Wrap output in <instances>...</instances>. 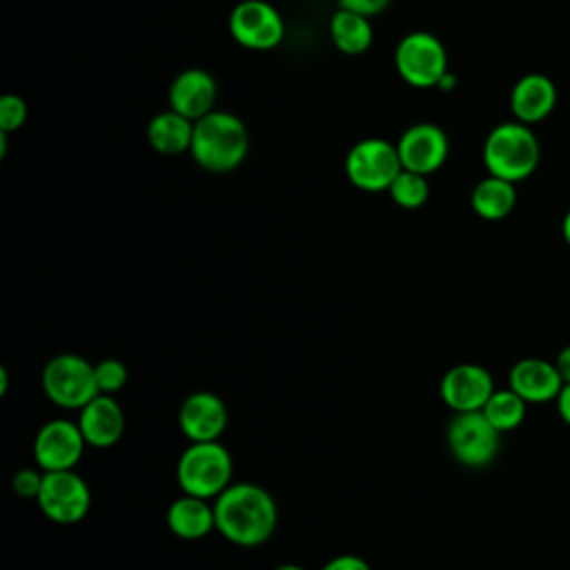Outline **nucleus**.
<instances>
[{"label":"nucleus","instance_id":"1","mask_svg":"<svg viewBox=\"0 0 570 570\" xmlns=\"http://www.w3.org/2000/svg\"><path fill=\"white\" fill-rule=\"evenodd\" d=\"M216 530L229 543L258 548L267 543L278 523L274 497L256 483H232L214 499Z\"/></svg>","mask_w":570,"mask_h":570},{"label":"nucleus","instance_id":"2","mask_svg":"<svg viewBox=\"0 0 570 570\" xmlns=\"http://www.w3.org/2000/svg\"><path fill=\"white\" fill-rule=\"evenodd\" d=\"M189 151L203 169L225 174L245 160L249 151V131L238 116L214 109L194 122Z\"/></svg>","mask_w":570,"mask_h":570},{"label":"nucleus","instance_id":"3","mask_svg":"<svg viewBox=\"0 0 570 570\" xmlns=\"http://www.w3.org/2000/svg\"><path fill=\"white\" fill-rule=\"evenodd\" d=\"M541 158L534 131L525 122H501L483 142V163L490 176L519 183L528 178Z\"/></svg>","mask_w":570,"mask_h":570},{"label":"nucleus","instance_id":"4","mask_svg":"<svg viewBox=\"0 0 570 570\" xmlns=\"http://www.w3.org/2000/svg\"><path fill=\"white\" fill-rule=\"evenodd\" d=\"M234 459L220 441L189 443L176 463V481L185 494L216 499L232 485Z\"/></svg>","mask_w":570,"mask_h":570},{"label":"nucleus","instance_id":"5","mask_svg":"<svg viewBox=\"0 0 570 570\" xmlns=\"http://www.w3.org/2000/svg\"><path fill=\"white\" fill-rule=\"evenodd\" d=\"M40 381L45 396L65 410H82L91 399L100 394L94 363L71 352L49 358L42 367Z\"/></svg>","mask_w":570,"mask_h":570},{"label":"nucleus","instance_id":"6","mask_svg":"<svg viewBox=\"0 0 570 570\" xmlns=\"http://www.w3.org/2000/svg\"><path fill=\"white\" fill-rule=\"evenodd\" d=\"M452 456L465 468L490 465L501 448V432L483 416V412H456L445 430Z\"/></svg>","mask_w":570,"mask_h":570},{"label":"nucleus","instance_id":"7","mask_svg":"<svg viewBox=\"0 0 570 570\" xmlns=\"http://www.w3.org/2000/svg\"><path fill=\"white\" fill-rule=\"evenodd\" d=\"M403 171L396 145L385 138L358 140L345 158L350 183L363 191H385Z\"/></svg>","mask_w":570,"mask_h":570},{"label":"nucleus","instance_id":"8","mask_svg":"<svg viewBox=\"0 0 570 570\" xmlns=\"http://www.w3.org/2000/svg\"><path fill=\"white\" fill-rule=\"evenodd\" d=\"M399 76L419 89L436 87L448 71V53L443 42L428 31H412L403 36L394 51Z\"/></svg>","mask_w":570,"mask_h":570},{"label":"nucleus","instance_id":"9","mask_svg":"<svg viewBox=\"0 0 570 570\" xmlns=\"http://www.w3.org/2000/svg\"><path fill=\"white\" fill-rule=\"evenodd\" d=\"M36 501L49 521L73 525L87 517L91 508V490L87 481L73 470L45 472Z\"/></svg>","mask_w":570,"mask_h":570},{"label":"nucleus","instance_id":"10","mask_svg":"<svg viewBox=\"0 0 570 570\" xmlns=\"http://www.w3.org/2000/svg\"><path fill=\"white\" fill-rule=\"evenodd\" d=\"M232 38L254 51L274 49L285 36L281 13L265 0H243L229 13Z\"/></svg>","mask_w":570,"mask_h":570},{"label":"nucleus","instance_id":"11","mask_svg":"<svg viewBox=\"0 0 570 570\" xmlns=\"http://www.w3.org/2000/svg\"><path fill=\"white\" fill-rule=\"evenodd\" d=\"M87 448L78 423L67 419L47 421L33 439V459L42 472L73 470Z\"/></svg>","mask_w":570,"mask_h":570},{"label":"nucleus","instance_id":"12","mask_svg":"<svg viewBox=\"0 0 570 570\" xmlns=\"http://www.w3.org/2000/svg\"><path fill=\"white\" fill-rule=\"evenodd\" d=\"M494 379L490 370L476 363H459L452 365L441 383L439 394L441 401L456 414V412H479L488 403L494 392Z\"/></svg>","mask_w":570,"mask_h":570},{"label":"nucleus","instance_id":"13","mask_svg":"<svg viewBox=\"0 0 570 570\" xmlns=\"http://www.w3.org/2000/svg\"><path fill=\"white\" fill-rule=\"evenodd\" d=\"M403 169L430 176L436 171L450 151L445 131L434 122H416L405 129L396 142Z\"/></svg>","mask_w":570,"mask_h":570},{"label":"nucleus","instance_id":"14","mask_svg":"<svg viewBox=\"0 0 570 570\" xmlns=\"http://www.w3.org/2000/svg\"><path fill=\"white\" fill-rule=\"evenodd\" d=\"M178 428L194 441H218L227 428V405L225 401L207 390L191 392L178 407Z\"/></svg>","mask_w":570,"mask_h":570},{"label":"nucleus","instance_id":"15","mask_svg":"<svg viewBox=\"0 0 570 570\" xmlns=\"http://www.w3.org/2000/svg\"><path fill=\"white\" fill-rule=\"evenodd\" d=\"M508 387H512L528 405H539L557 401L563 381L554 367V361L528 356L510 367Z\"/></svg>","mask_w":570,"mask_h":570},{"label":"nucleus","instance_id":"16","mask_svg":"<svg viewBox=\"0 0 570 570\" xmlns=\"http://www.w3.org/2000/svg\"><path fill=\"white\" fill-rule=\"evenodd\" d=\"M78 428L91 448H111L125 434V410L114 394H98L78 410Z\"/></svg>","mask_w":570,"mask_h":570},{"label":"nucleus","instance_id":"17","mask_svg":"<svg viewBox=\"0 0 570 570\" xmlns=\"http://www.w3.org/2000/svg\"><path fill=\"white\" fill-rule=\"evenodd\" d=\"M216 96L218 87L209 71L185 69L174 78L169 87V109L196 122L214 111Z\"/></svg>","mask_w":570,"mask_h":570},{"label":"nucleus","instance_id":"18","mask_svg":"<svg viewBox=\"0 0 570 570\" xmlns=\"http://www.w3.org/2000/svg\"><path fill=\"white\" fill-rule=\"evenodd\" d=\"M557 105V87L543 73H525L510 94V107L519 122L532 125L543 120Z\"/></svg>","mask_w":570,"mask_h":570},{"label":"nucleus","instance_id":"19","mask_svg":"<svg viewBox=\"0 0 570 570\" xmlns=\"http://www.w3.org/2000/svg\"><path fill=\"white\" fill-rule=\"evenodd\" d=\"M167 528L178 539L198 541L216 530L214 505H209L207 499L183 492V497L171 501V505L167 508Z\"/></svg>","mask_w":570,"mask_h":570},{"label":"nucleus","instance_id":"20","mask_svg":"<svg viewBox=\"0 0 570 570\" xmlns=\"http://www.w3.org/2000/svg\"><path fill=\"white\" fill-rule=\"evenodd\" d=\"M194 138V120L180 116L174 109L156 114L147 125L149 145L165 156L183 154L191 147Z\"/></svg>","mask_w":570,"mask_h":570},{"label":"nucleus","instance_id":"21","mask_svg":"<svg viewBox=\"0 0 570 570\" xmlns=\"http://www.w3.org/2000/svg\"><path fill=\"white\" fill-rule=\"evenodd\" d=\"M470 205L474 214L483 220H501L505 218L514 205H517V189L514 183L499 178V176H488L476 187L472 189Z\"/></svg>","mask_w":570,"mask_h":570},{"label":"nucleus","instance_id":"22","mask_svg":"<svg viewBox=\"0 0 570 570\" xmlns=\"http://www.w3.org/2000/svg\"><path fill=\"white\" fill-rule=\"evenodd\" d=\"M330 38L334 47L347 56L365 53L374 38L372 22L367 16L347 9H336V13L330 20Z\"/></svg>","mask_w":570,"mask_h":570},{"label":"nucleus","instance_id":"23","mask_svg":"<svg viewBox=\"0 0 570 570\" xmlns=\"http://www.w3.org/2000/svg\"><path fill=\"white\" fill-rule=\"evenodd\" d=\"M481 412L503 434V432L517 430L523 423L528 403L512 387H503L492 392V396L488 399Z\"/></svg>","mask_w":570,"mask_h":570},{"label":"nucleus","instance_id":"24","mask_svg":"<svg viewBox=\"0 0 570 570\" xmlns=\"http://www.w3.org/2000/svg\"><path fill=\"white\" fill-rule=\"evenodd\" d=\"M390 198L403 207V209H419L428 203L430 198V185H428V176L403 169L394 183L390 185Z\"/></svg>","mask_w":570,"mask_h":570},{"label":"nucleus","instance_id":"25","mask_svg":"<svg viewBox=\"0 0 570 570\" xmlns=\"http://www.w3.org/2000/svg\"><path fill=\"white\" fill-rule=\"evenodd\" d=\"M94 372H96V383H98L100 394L120 392L129 379L125 363L118 358H102V361L94 363Z\"/></svg>","mask_w":570,"mask_h":570},{"label":"nucleus","instance_id":"26","mask_svg":"<svg viewBox=\"0 0 570 570\" xmlns=\"http://www.w3.org/2000/svg\"><path fill=\"white\" fill-rule=\"evenodd\" d=\"M27 120V105L16 94H4L0 98V131H18Z\"/></svg>","mask_w":570,"mask_h":570},{"label":"nucleus","instance_id":"27","mask_svg":"<svg viewBox=\"0 0 570 570\" xmlns=\"http://www.w3.org/2000/svg\"><path fill=\"white\" fill-rule=\"evenodd\" d=\"M42 476L45 472L38 468H22L13 474L11 479V488L18 497L22 499H38V492L42 488Z\"/></svg>","mask_w":570,"mask_h":570},{"label":"nucleus","instance_id":"28","mask_svg":"<svg viewBox=\"0 0 570 570\" xmlns=\"http://www.w3.org/2000/svg\"><path fill=\"white\" fill-rule=\"evenodd\" d=\"M336 2H338V9H347L367 18L381 13L390 4V0H336Z\"/></svg>","mask_w":570,"mask_h":570},{"label":"nucleus","instance_id":"29","mask_svg":"<svg viewBox=\"0 0 570 570\" xmlns=\"http://www.w3.org/2000/svg\"><path fill=\"white\" fill-rule=\"evenodd\" d=\"M321 570H372L370 563L358 554H338L325 561Z\"/></svg>","mask_w":570,"mask_h":570},{"label":"nucleus","instance_id":"30","mask_svg":"<svg viewBox=\"0 0 570 570\" xmlns=\"http://www.w3.org/2000/svg\"><path fill=\"white\" fill-rule=\"evenodd\" d=\"M554 367L563 381V385L570 383V345H566L557 356H554Z\"/></svg>","mask_w":570,"mask_h":570},{"label":"nucleus","instance_id":"31","mask_svg":"<svg viewBox=\"0 0 570 570\" xmlns=\"http://www.w3.org/2000/svg\"><path fill=\"white\" fill-rule=\"evenodd\" d=\"M554 403H557V412H559L561 421H563L566 425H570V383L561 387V392H559V396H557Z\"/></svg>","mask_w":570,"mask_h":570},{"label":"nucleus","instance_id":"32","mask_svg":"<svg viewBox=\"0 0 570 570\" xmlns=\"http://www.w3.org/2000/svg\"><path fill=\"white\" fill-rule=\"evenodd\" d=\"M454 85H456V76L452 73V71H445V76L439 80V89L441 91H450V89H454Z\"/></svg>","mask_w":570,"mask_h":570},{"label":"nucleus","instance_id":"33","mask_svg":"<svg viewBox=\"0 0 570 570\" xmlns=\"http://www.w3.org/2000/svg\"><path fill=\"white\" fill-rule=\"evenodd\" d=\"M7 387H9V372L4 365H0V396L7 394Z\"/></svg>","mask_w":570,"mask_h":570},{"label":"nucleus","instance_id":"34","mask_svg":"<svg viewBox=\"0 0 570 570\" xmlns=\"http://www.w3.org/2000/svg\"><path fill=\"white\" fill-rule=\"evenodd\" d=\"M561 234H563V240L570 245V209L566 212V216L561 220Z\"/></svg>","mask_w":570,"mask_h":570},{"label":"nucleus","instance_id":"35","mask_svg":"<svg viewBox=\"0 0 570 570\" xmlns=\"http://www.w3.org/2000/svg\"><path fill=\"white\" fill-rule=\"evenodd\" d=\"M274 570H305V568L298 566V563H281V566H276Z\"/></svg>","mask_w":570,"mask_h":570}]
</instances>
